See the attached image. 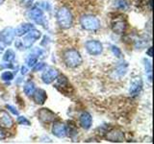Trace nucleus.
I'll use <instances>...</instances> for the list:
<instances>
[{"instance_id": "f257e3e1", "label": "nucleus", "mask_w": 154, "mask_h": 144, "mask_svg": "<svg viewBox=\"0 0 154 144\" xmlns=\"http://www.w3.org/2000/svg\"><path fill=\"white\" fill-rule=\"evenodd\" d=\"M56 19L62 29H69L73 23L72 14L66 7H61L56 13Z\"/></svg>"}, {"instance_id": "f03ea898", "label": "nucleus", "mask_w": 154, "mask_h": 144, "mask_svg": "<svg viewBox=\"0 0 154 144\" xmlns=\"http://www.w3.org/2000/svg\"><path fill=\"white\" fill-rule=\"evenodd\" d=\"M41 37H42L41 31L33 28L32 30H30L27 33V35L23 38L22 40H18L16 42V46L18 49H29L37 40H40Z\"/></svg>"}, {"instance_id": "7ed1b4c3", "label": "nucleus", "mask_w": 154, "mask_h": 144, "mask_svg": "<svg viewBox=\"0 0 154 144\" xmlns=\"http://www.w3.org/2000/svg\"><path fill=\"white\" fill-rule=\"evenodd\" d=\"M63 61H64L67 67H70V68H76L83 62L81 54L76 49L66 50L63 55Z\"/></svg>"}, {"instance_id": "20e7f679", "label": "nucleus", "mask_w": 154, "mask_h": 144, "mask_svg": "<svg viewBox=\"0 0 154 144\" xmlns=\"http://www.w3.org/2000/svg\"><path fill=\"white\" fill-rule=\"evenodd\" d=\"M80 23L85 30L88 31H96L100 28V20L91 14H85L80 18Z\"/></svg>"}, {"instance_id": "39448f33", "label": "nucleus", "mask_w": 154, "mask_h": 144, "mask_svg": "<svg viewBox=\"0 0 154 144\" xmlns=\"http://www.w3.org/2000/svg\"><path fill=\"white\" fill-rule=\"evenodd\" d=\"M27 16L29 19L35 21L38 24H41V25L45 26V16L43 14L42 9L40 7H35L31 9L30 11L27 13Z\"/></svg>"}, {"instance_id": "423d86ee", "label": "nucleus", "mask_w": 154, "mask_h": 144, "mask_svg": "<svg viewBox=\"0 0 154 144\" xmlns=\"http://www.w3.org/2000/svg\"><path fill=\"white\" fill-rule=\"evenodd\" d=\"M38 118L41 120L42 123H52L55 122L58 119V116L55 112H53L51 110L46 109V108H42L38 112Z\"/></svg>"}, {"instance_id": "0eeeda50", "label": "nucleus", "mask_w": 154, "mask_h": 144, "mask_svg": "<svg viewBox=\"0 0 154 144\" xmlns=\"http://www.w3.org/2000/svg\"><path fill=\"white\" fill-rule=\"evenodd\" d=\"M86 50L88 51L89 54L93 56H98L103 51V45L102 43L98 40H88L85 43Z\"/></svg>"}, {"instance_id": "6e6552de", "label": "nucleus", "mask_w": 154, "mask_h": 144, "mask_svg": "<svg viewBox=\"0 0 154 144\" xmlns=\"http://www.w3.org/2000/svg\"><path fill=\"white\" fill-rule=\"evenodd\" d=\"M14 30L13 27H7L0 32V42L6 45H10L14 40Z\"/></svg>"}, {"instance_id": "1a4fd4ad", "label": "nucleus", "mask_w": 154, "mask_h": 144, "mask_svg": "<svg viewBox=\"0 0 154 144\" xmlns=\"http://www.w3.org/2000/svg\"><path fill=\"white\" fill-rule=\"evenodd\" d=\"M111 28L112 31L118 35H122L125 32L127 28V22L123 18H116L111 23Z\"/></svg>"}, {"instance_id": "9d476101", "label": "nucleus", "mask_w": 154, "mask_h": 144, "mask_svg": "<svg viewBox=\"0 0 154 144\" xmlns=\"http://www.w3.org/2000/svg\"><path fill=\"white\" fill-rule=\"evenodd\" d=\"M143 89V81L141 77H137L134 78L130 84V88H129V94L131 97H136L138 96Z\"/></svg>"}, {"instance_id": "9b49d317", "label": "nucleus", "mask_w": 154, "mask_h": 144, "mask_svg": "<svg viewBox=\"0 0 154 144\" xmlns=\"http://www.w3.org/2000/svg\"><path fill=\"white\" fill-rule=\"evenodd\" d=\"M105 138L112 142H123L124 141V134L119 129H113L111 131L106 133Z\"/></svg>"}, {"instance_id": "f8f14e48", "label": "nucleus", "mask_w": 154, "mask_h": 144, "mask_svg": "<svg viewBox=\"0 0 154 144\" xmlns=\"http://www.w3.org/2000/svg\"><path fill=\"white\" fill-rule=\"evenodd\" d=\"M52 134L59 138H64L67 134L66 125L62 122H55L52 126Z\"/></svg>"}, {"instance_id": "ddd939ff", "label": "nucleus", "mask_w": 154, "mask_h": 144, "mask_svg": "<svg viewBox=\"0 0 154 144\" xmlns=\"http://www.w3.org/2000/svg\"><path fill=\"white\" fill-rule=\"evenodd\" d=\"M59 75V72L55 68H48L46 70L43 71V73L42 74V80L45 84H51L53 83L56 78Z\"/></svg>"}, {"instance_id": "4468645a", "label": "nucleus", "mask_w": 154, "mask_h": 144, "mask_svg": "<svg viewBox=\"0 0 154 144\" xmlns=\"http://www.w3.org/2000/svg\"><path fill=\"white\" fill-rule=\"evenodd\" d=\"M14 126V120L6 110H0V128L10 129Z\"/></svg>"}, {"instance_id": "2eb2a0df", "label": "nucleus", "mask_w": 154, "mask_h": 144, "mask_svg": "<svg viewBox=\"0 0 154 144\" xmlns=\"http://www.w3.org/2000/svg\"><path fill=\"white\" fill-rule=\"evenodd\" d=\"M79 122L82 128L85 130H89L93 125V117L88 112H81L79 116Z\"/></svg>"}, {"instance_id": "dca6fc26", "label": "nucleus", "mask_w": 154, "mask_h": 144, "mask_svg": "<svg viewBox=\"0 0 154 144\" xmlns=\"http://www.w3.org/2000/svg\"><path fill=\"white\" fill-rule=\"evenodd\" d=\"M33 96V100L34 102L38 105H43L47 99V94L45 92V90H43L42 88H38V89H35L34 93L32 94Z\"/></svg>"}, {"instance_id": "f3484780", "label": "nucleus", "mask_w": 154, "mask_h": 144, "mask_svg": "<svg viewBox=\"0 0 154 144\" xmlns=\"http://www.w3.org/2000/svg\"><path fill=\"white\" fill-rule=\"evenodd\" d=\"M57 83H56V88L59 89L61 92H66V89H69V82L67 80V78L64 75H58L56 78Z\"/></svg>"}, {"instance_id": "a211bd4d", "label": "nucleus", "mask_w": 154, "mask_h": 144, "mask_svg": "<svg viewBox=\"0 0 154 144\" xmlns=\"http://www.w3.org/2000/svg\"><path fill=\"white\" fill-rule=\"evenodd\" d=\"M34 28V25L31 23H24L19 25L16 30H14V35L17 36V37H22L23 35L27 34L30 30Z\"/></svg>"}, {"instance_id": "6ab92c4d", "label": "nucleus", "mask_w": 154, "mask_h": 144, "mask_svg": "<svg viewBox=\"0 0 154 144\" xmlns=\"http://www.w3.org/2000/svg\"><path fill=\"white\" fill-rule=\"evenodd\" d=\"M127 69H128L127 62H120V64L117 66V68H116V73H117V75H119V77H122L127 73Z\"/></svg>"}, {"instance_id": "aec40b11", "label": "nucleus", "mask_w": 154, "mask_h": 144, "mask_svg": "<svg viewBox=\"0 0 154 144\" xmlns=\"http://www.w3.org/2000/svg\"><path fill=\"white\" fill-rule=\"evenodd\" d=\"M24 93H25L27 96H32V94L34 93V91L36 89V86H35V84L33 83V82L29 81L27 83L24 85Z\"/></svg>"}, {"instance_id": "412c9836", "label": "nucleus", "mask_w": 154, "mask_h": 144, "mask_svg": "<svg viewBox=\"0 0 154 144\" xmlns=\"http://www.w3.org/2000/svg\"><path fill=\"white\" fill-rule=\"evenodd\" d=\"M115 7L120 11H126L128 9V3L126 0H115Z\"/></svg>"}, {"instance_id": "4be33fe9", "label": "nucleus", "mask_w": 154, "mask_h": 144, "mask_svg": "<svg viewBox=\"0 0 154 144\" xmlns=\"http://www.w3.org/2000/svg\"><path fill=\"white\" fill-rule=\"evenodd\" d=\"M14 58H16L14 52L12 49H8L6 52H5V54L3 56V61L8 62H12L14 60Z\"/></svg>"}, {"instance_id": "5701e85b", "label": "nucleus", "mask_w": 154, "mask_h": 144, "mask_svg": "<svg viewBox=\"0 0 154 144\" xmlns=\"http://www.w3.org/2000/svg\"><path fill=\"white\" fill-rule=\"evenodd\" d=\"M111 51H112V53L114 54V56H116L117 58H119V59H122V50H120L118 46L112 45V46H111Z\"/></svg>"}, {"instance_id": "b1692460", "label": "nucleus", "mask_w": 154, "mask_h": 144, "mask_svg": "<svg viewBox=\"0 0 154 144\" xmlns=\"http://www.w3.org/2000/svg\"><path fill=\"white\" fill-rule=\"evenodd\" d=\"M1 79L3 81H12L14 79V73H12L11 71H5L1 74Z\"/></svg>"}, {"instance_id": "393cba45", "label": "nucleus", "mask_w": 154, "mask_h": 144, "mask_svg": "<svg viewBox=\"0 0 154 144\" xmlns=\"http://www.w3.org/2000/svg\"><path fill=\"white\" fill-rule=\"evenodd\" d=\"M46 67V64H45V62H37V64L33 66V69H34V71H42V70H43Z\"/></svg>"}, {"instance_id": "a878e982", "label": "nucleus", "mask_w": 154, "mask_h": 144, "mask_svg": "<svg viewBox=\"0 0 154 144\" xmlns=\"http://www.w3.org/2000/svg\"><path fill=\"white\" fill-rule=\"evenodd\" d=\"M17 123L20 124V125H25V126H29V125L31 124L30 121H29V120L25 116H18Z\"/></svg>"}, {"instance_id": "bb28decb", "label": "nucleus", "mask_w": 154, "mask_h": 144, "mask_svg": "<svg viewBox=\"0 0 154 144\" xmlns=\"http://www.w3.org/2000/svg\"><path fill=\"white\" fill-rule=\"evenodd\" d=\"M34 0H20V6L24 8H29L33 4Z\"/></svg>"}, {"instance_id": "cd10ccee", "label": "nucleus", "mask_w": 154, "mask_h": 144, "mask_svg": "<svg viewBox=\"0 0 154 144\" xmlns=\"http://www.w3.org/2000/svg\"><path fill=\"white\" fill-rule=\"evenodd\" d=\"M40 6L42 8H43L45 10H47V11H50V9H51V6H50L49 2H47V1H41Z\"/></svg>"}, {"instance_id": "c85d7f7f", "label": "nucleus", "mask_w": 154, "mask_h": 144, "mask_svg": "<svg viewBox=\"0 0 154 144\" xmlns=\"http://www.w3.org/2000/svg\"><path fill=\"white\" fill-rule=\"evenodd\" d=\"M144 66H146V70L147 73L151 74L152 68H151V64H150V62H149L148 61H146V60H144Z\"/></svg>"}, {"instance_id": "c756f323", "label": "nucleus", "mask_w": 154, "mask_h": 144, "mask_svg": "<svg viewBox=\"0 0 154 144\" xmlns=\"http://www.w3.org/2000/svg\"><path fill=\"white\" fill-rule=\"evenodd\" d=\"M6 108H7V109H8L11 112H13L14 114L18 115V112L17 110V109H16V108L13 107V106H11V105H7V106H6Z\"/></svg>"}, {"instance_id": "7c9ffc66", "label": "nucleus", "mask_w": 154, "mask_h": 144, "mask_svg": "<svg viewBox=\"0 0 154 144\" xmlns=\"http://www.w3.org/2000/svg\"><path fill=\"white\" fill-rule=\"evenodd\" d=\"M12 67H13V64H11V62H6V64H2L1 65H0V69H4V68H12Z\"/></svg>"}, {"instance_id": "2f4dec72", "label": "nucleus", "mask_w": 154, "mask_h": 144, "mask_svg": "<svg viewBox=\"0 0 154 144\" xmlns=\"http://www.w3.org/2000/svg\"><path fill=\"white\" fill-rule=\"evenodd\" d=\"M7 137V134L5 131H3L2 128H0V140H3Z\"/></svg>"}, {"instance_id": "473e14b6", "label": "nucleus", "mask_w": 154, "mask_h": 144, "mask_svg": "<svg viewBox=\"0 0 154 144\" xmlns=\"http://www.w3.org/2000/svg\"><path fill=\"white\" fill-rule=\"evenodd\" d=\"M27 72H28V68H27V67L26 66H22L21 67V74L22 75H25Z\"/></svg>"}, {"instance_id": "72a5a7b5", "label": "nucleus", "mask_w": 154, "mask_h": 144, "mask_svg": "<svg viewBox=\"0 0 154 144\" xmlns=\"http://www.w3.org/2000/svg\"><path fill=\"white\" fill-rule=\"evenodd\" d=\"M146 55L149 56V57H152V56H153V55H152V47H149V48H148V50L146 51Z\"/></svg>"}, {"instance_id": "f704fd0d", "label": "nucleus", "mask_w": 154, "mask_h": 144, "mask_svg": "<svg viewBox=\"0 0 154 144\" xmlns=\"http://www.w3.org/2000/svg\"><path fill=\"white\" fill-rule=\"evenodd\" d=\"M3 50H4L3 46H2V45H0V53H2V52H3Z\"/></svg>"}, {"instance_id": "c9c22d12", "label": "nucleus", "mask_w": 154, "mask_h": 144, "mask_svg": "<svg viewBox=\"0 0 154 144\" xmlns=\"http://www.w3.org/2000/svg\"><path fill=\"white\" fill-rule=\"evenodd\" d=\"M3 2H4V0H0V5H1V4H2Z\"/></svg>"}]
</instances>
